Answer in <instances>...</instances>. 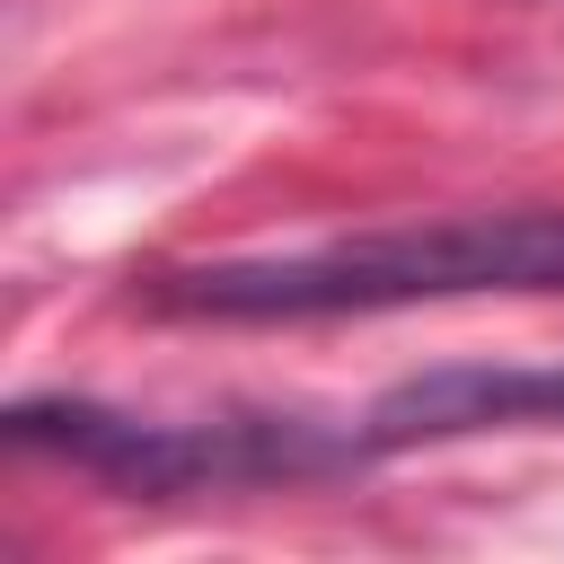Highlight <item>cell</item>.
<instances>
[{"label":"cell","mask_w":564,"mask_h":564,"mask_svg":"<svg viewBox=\"0 0 564 564\" xmlns=\"http://www.w3.org/2000/svg\"><path fill=\"white\" fill-rule=\"evenodd\" d=\"M476 291H564V212H458V220L370 229V238H335V247H300V256L176 264L150 282V308L273 326V317L476 300Z\"/></svg>","instance_id":"1"},{"label":"cell","mask_w":564,"mask_h":564,"mask_svg":"<svg viewBox=\"0 0 564 564\" xmlns=\"http://www.w3.org/2000/svg\"><path fill=\"white\" fill-rule=\"evenodd\" d=\"M9 441L18 449H53L88 476L141 485V494H185V485H247V476H317L361 458L370 441H326L317 423H150V414H115L88 397H26L9 405Z\"/></svg>","instance_id":"2"},{"label":"cell","mask_w":564,"mask_h":564,"mask_svg":"<svg viewBox=\"0 0 564 564\" xmlns=\"http://www.w3.org/2000/svg\"><path fill=\"white\" fill-rule=\"evenodd\" d=\"M520 423H564V370H423L405 388H388L361 414L370 449H405V441H458V432H520Z\"/></svg>","instance_id":"3"}]
</instances>
